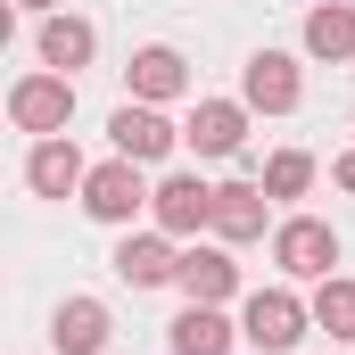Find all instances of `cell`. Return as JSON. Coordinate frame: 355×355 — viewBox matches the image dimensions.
<instances>
[{"mask_svg": "<svg viewBox=\"0 0 355 355\" xmlns=\"http://www.w3.org/2000/svg\"><path fill=\"white\" fill-rule=\"evenodd\" d=\"M232 289H240V265L223 248H182V297L190 306H223Z\"/></svg>", "mask_w": 355, "mask_h": 355, "instance_id": "16", "label": "cell"}, {"mask_svg": "<svg viewBox=\"0 0 355 355\" xmlns=\"http://www.w3.org/2000/svg\"><path fill=\"white\" fill-rule=\"evenodd\" d=\"M17 8H42V17H50V8H58V0H17Z\"/></svg>", "mask_w": 355, "mask_h": 355, "instance_id": "21", "label": "cell"}, {"mask_svg": "<svg viewBox=\"0 0 355 355\" xmlns=\"http://www.w3.org/2000/svg\"><path fill=\"white\" fill-rule=\"evenodd\" d=\"M107 141H116V157H132V166H157V157H174V124L149 107V99H124L116 116H107Z\"/></svg>", "mask_w": 355, "mask_h": 355, "instance_id": "7", "label": "cell"}, {"mask_svg": "<svg viewBox=\"0 0 355 355\" xmlns=\"http://www.w3.org/2000/svg\"><path fill=\"white\" fill-rule=\"evenodd\" d=\"M149 198H157V190L141 182L132 157H107V166H91V182H83V215H91V223H116V232H124Z\"/></svg>", "mask_w": 355, "mask_h": 355, "instance_id": "2", "label": "cell"}, {"mask_svg": "<svg viewBox=\"0 0 355 355\" xmlns=\"http://www.w3.org/2000/svg\"><path fill=\"white\" fill-rule=\"evenodd\" d=\"M149 215H157V232H174V240H190V232H215V182H198V174H166V182H157V198H149Z\"/></svg>", "mask_w": 355, "mask_h": 355, "instance_id": "6", "label": "cell"}, {"mask_svg": "<svg viewBox=\"0 0 355 355\" xmlns=\"http://www.w3.org/2000/svg\"><path fill=\"white\" fill-rule=\"evenodd\" d=\"M25 182H33L42 198H83L91 166H83V149H75L67 132H50V141H33V157H25Z\"/></svg>", "mask_w": 355, "mask_h": 355, "instance_id": "10", "label": "cell"}, {"mask_svg": "<svg viewBox=\"0 0 355 355\" xmlns=\"http://www.w3.org/2000/svg\"><path fill=\"white\" fill-rule=\"evenodd\" d=\"M42 67L50 75H75V67H91V50H99V33H91V17H75V8H50L42 17Z\"/></svg>", "mask_w": 355, "mask_h": 355, "instance_id": "12", "label": "cell"}, {"mask_svg": "<svg viewBox=\"0 0 355 355\" xmlns=\"http://www.w3.org/2000/svg\"><path fill=\"white\" fill-rule=\"evenodd\" d=\"M272 265L289 272V281H331V265H339V232L314 223V215H289V223L272 232Z\"/></svg>", "mask_w": 355, "mask_h": 355, "instance_id": "3", "label": "cell"}, {"mask_svg": "<svg viewBox=\"0 0 355 355\" xmlns=\"http://www.w3.org/2000/svg\"><path fill=\"white\" fill-rule=\"evenodd\" d=\"M240 99H248L257 116H289V107L306 99V75H297V58H289V50H257V58L240 67Z\"/></svg>", "mask_w": 355, "mask_h": 355, "instance_id": "5", "label": "cell"}, {"mask_svg": "<svg viewBox=\"0 0 355 355\" xmlns=\"http://www.w3.org/2000/svg\"><path fill=\"white\" fill-rule=\"evenodd\" d=\"M182 141H190L198 157H240V141H248V99H198L190 124H182Z\"/></svg>", "mask_w": 355, "mask_h": 355, "instance_id": "9", "label": "cell"}, {"mask_svg": "<svg viewBox=\"0 0 355 355\" xmlns=\"http://www.w3.org/2000/svg\"><path fill=\"white\" fill-rule=\"evenodd\" d=\"M331 174H339V190H355V149L339 157V166H331Z\"/></svg>", "mask_w": 355, "mask_h": 355, "instance_id": "20", "label": "cell"}, {"mask_svg": "<svg viewBox=\"0 0 355 355\" xmlns=\"http://www.w3.org/2000/svg\"><path fill=\"white\" fill-rule=\"evenodd\" d=\"M306 58H322V67H347V58H355V8H347V0L306 8Z\"/></svg>", "mask_w": 355, "mask_h": 355, "instance_id": "15", "label": "cell"}, {"mask_svg": "<svg viewBox=\"0 0 355 355\" xmlns=\"http://www.w3.org/2000/svg\"><path fill=\"white\" fill-rule=\"evenodd\" d=\"M306 190H314V157L306 149H281L265 166V198H306Z\"/></svg>", "mask_w": 355, "mask_h": 355, "instance_id": "19", "label": "cell"}, {"mask_svg": "<svg viewBox=\"0 0 355 355\" xmlns=\"http://www.w3.org/2000/svg\"><path fill=\"white\" fill-rule=\"evenodd\" d=\"M124 83H132V99L166 107V99H182V91H190V67H182V50H166V42H149V50H132Z\"/></svg>", "mask_w": 355, "mask_h": 355, "instance_id": "13", "label": "cell"}, {"mask_svg": "<svg viewBox=\"0 0 355 355\" xmlns=\"http://www.w3.org/2000/svg\"><path fill=\"white\" fill-rule=\"evenodd\" d=\"M306 322H314V306H306L297 289H257V297L240 306V339L265 347V355H297Z\"/></svg>", "mask_w": 355, "mask_h": 355, "instance_id": "1", "label": "cell"}, {"mask_svg": "<svg viewBox=\"0 0 355 355\" xmlns=\"http://www.w3.org/2000/svg\"><path fill=\"white\" fill-rule=\"evenodd\" d=\"M232 339H240V322H223V306H182L166 347L174 355H232Z\"/></svg>", "mask_w": 355, "mask_h": 355, "instance_id": "17", "label": "cell"}, {"mask_svg": "<svg viewBox=\"0 0 355 355\" xmlns=\"http://www.w3.org/2000/svg\"><path fill=\"white\" fill-rule=\"evenodd\" d=\"M314 331H331L339 347H355V281H339V272H331V281L314 289Z\"/></svg>", "mask_w": 355, "mask_h": 355, "instance_id": "18", "label": "cell"}, {"mask_svg": "<svg viewBox=\"0 0 355 355\" xmlns=\"http://www.w3.org/2000/svg\"><path fill=\"white\" fill-rule=\"evenodd\" d=\"M116 281H132V289H166V281H182L174 232H124V240H116Z\"/></svg>", "mask_w": 355, "mask_h": 355, "instance_id": "8", "label": "cell"}, {"mask_svg": "<svg viewBox=\"0 0 355 355\" xmlns=\"http://www.w3.org/2000/svg\"><path fill=\"white\" fill-rule=\"evenodd\" d=\"M8 116H17V132H67L75 124V75H25V83L8 91Z\"/></svg>", "mask_w": 355, "mask_h": 355, "instance_id": "4", "label": "cell"}, {"mask_svg": "<svg viewBox=\"0 0 355 355\" xmlns=\"http://www.w3.org/2000/svg\"><path fill=\"white\" fill-rule=\"evenodd\" d=\"M265 215H272V198H265V182H215V240H265Z\"/></svg>", "mask_w": 355, "mask_h": 355, "instance_id": "11", "label": "cell"}, {"mask_svg": "<svg viewBox=\"0 0 355 355\" xmlns=\"http://www.w3.org/2000/svg\"><path fill=\"white\" fill-rule=\"evenodd\" d=\"M50 347L58 355H99L107 347V306H99V297H67V306L50 314Z\"/></svg>", "mask_w": 355, "mask_h": 355, "instance_id": "14", "label": "cell"}]
</instances>
